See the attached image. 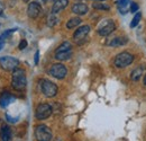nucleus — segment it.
<instances>
[{
    "label": "nucleus",
    "mask_w": 146,
    "mask_h": 141,
    "mask_svg": "<svg viewBox=\"0 0 146 141\" xmlns=\"http://www.w3.org/2000/svg\"><path fill=\"white\" fill-rule=\"evenodd\" d=\"M27 84V79H26V75L25 71L23 69H16L13 71V77H11V85L15 89H20L25 88Z\"/></svg>",
    "instance_id": "nucleus-1"
},
{
    "label": "nucleus",
    "mask_w": 146,
    "mask_h": 141,
    "mask_svg": "<svg viewBox=\"0 0 146 141\" xmlns=\"http://www.w3.org/2000/svg\"><path fill=\"white\" fill-rule=\"evenodd\" d=\"M134 61V55L129 52H121L116 55L115 60H113V64L117 68H126L128 66H130Z\"/></svg>",
    "instance_id": "nucleus-2"
},
{
    "label": "nucleus",
    "mask_w": 146,
    "mask_h": 141,
    "mask_svg": "<svg viewBox=\"0 0 146 141\" xmlns=\"http://www.w3.org/2000/svg\"><path fill=\"white\" fill-rule=\"evenodd\" d=\"M35 138L37 141H51L53 138V133L47 125L39 124L35 129Z\"/></svg>",
    "instance_id": "nucleus-3"
},
{
    "label": "nucleus",
    "mask_w": 146,
    "mask_h": 141,
    "mask_svg": "<svg viewBox=\"0 0 146 141\" xmlns=\"http://www.w3.org/2000/svg\"><path fill=\"white\" fill-rule=\"evenodd\" d=\"M18 59L14 56H2L0 58V67L6 71H14L18 68Z\"/></svg>",
    "instance_id": "nucleus-4"
},
{
    "label": "nucleus",
    "mask_w": 146,
    "mask_h": 141,
    "mask_svg": "<svg viewBox=\"0 0 146 141\" xmlns=\"http://www.w3.org/2000/svg\"><path fill=\"white\" fill-rule=\"evenodd\" d=\"M40 89H42V93L46 97H54L57 94V90H58L57 86L50 80H43L40 84Z\"/></svg>",
    "instance_id": "nucleus-5"
},
{
    "label": "nucleus",
    "mask_w": 146,
    "mask_h": 141,
    "mask_svg": "<svg viewBox=\"0 0 146 141\" xmlns=\"http://www.w3.org/2000/svg\"><path fill=\"white\" fill-rule=\"evenodd\" d=\"M116 30V24L113 20L111 19H107V20H104L99 27H98V33L101 36H108L110 35L113 31Z\"/></svg>",
    "instance_id": "nucleus-6"
},
{
    "label": "nucleus",
    "mask_w": 146,
    "mask_h": 141,
    "mask_svg": "<svg viewBox=\"0 0 146 141\" xmlns=\"http://www.w3.org/2000/svg\"><path fill=\"white\" fill-rule=\"evenodd\" d=\"M52 115V106L47 103H43L39 104L36 108V113L35 116L38 120H46L47 117H50Z\"/></svg>",
    "instance_id": "nucleus-7"
},
{
    "label": "nucleus",
    "mask_w": 146,
    "mask_h": 141,
    "mask_svg": "<svg viewBox=\"0 0 146 141\" xmlns=\"http://www.w3.org/2000/svg\"><path fill=\"white\" fill-rule=\"evenodd\" d=\"M50 75L56 79H63L68 75V69L62 63H55L50 69Z\"/></svg>",
    "instance_id": "nucleus-8"
},
{
    "label": "nucleus",
    "mask_w": 146,
    "mask_h": 141,
    "mask_svg": "<svg viewBox=\"0 0 146 141\" xmlns=\"http://www.w3.org/2000/svg\"><path fill=\"white\" fill-rule=\"evenodd\" d=\"M89 32H90V26H89V25L81 26V27H79V28L74 32L73 38H74V41L80 42L81 40H84V38H86V36L89 34Z\"/></svg>",
    "instance_id": "nucleus-9"
},
{
    "label": "nucleus",
    "mask_w": 146,
    "mask_h": 141,
    "mask_svg": "<svg viewBox=\"0 0 146 141\" xmlns=\"http://www.w3.org/2000/svg\"><path fill=\"white\" fill-rule=\"evenodd\" d=\"M40 5L38 2H31L28 5V8H27V15L29 18H36L39 14H40Z\"/></svg>",
    "instance_id": "nucleus-10"
},
{
    "label": "nucleus",
    "mask_w": 146,
    "mask_h": 141,
    "mask_svg": "<svg viewBox=\"0 0 146 141\" xmlns=\"http://www.w3.org/2000/svg\"><path fill=\"white\" fill-rule=\"evenodd\" d=\"M127 42H128V38L126 37V36H116V37H113V38L109 40V41L107 42V44H108L109 46L118 48V46H123V45H125Z\"/></svg>",
    "instance_id": "nucleus-11"
},
{
    "label": "nucleus",
    "mask_w": 146,
    "mask_h": 141,
    "mask_svg": "<svg viewBox=\"0 0 146 141\" xmlns=\"http://www.w3.org/2000/svg\"><path fill=\"white\" fill-rule=\"evenodd\" d=\"M14 101H15V97H14L11 94L7 93V91H5V93H2V94L0 95V106H1L2 108L7 107L10 103H13Z\"/></svg>",
    "instance_id": "nucleus-12"
},
{
    "label": "nucleus",
    "mask_w": 146,
    "mask_h": 141,
    "mask_svg": "<svg viewBox=\"0 0 146 141\" xmlns=\"http://www.w3.org/2000/svg\"><path fill=\"white\" fill-rule=\"evenodd\" d=\"M68 5H69V0H55L54 5L52 7V13L56 14V13L63 10Z\"/></svg>",
    "instance_id": "nucleus-13"
},
{
    "label": "nucleus",
    "mask_w": 146,
    "mask_h": 141,
    "mask_svg": "<svg viewBox=\"0 0 146 141\" xmlns=\"http://www.w3.org/2000/svg\"><path fill=\"white\" fill-rule=\"evenodd\" d=\"M72 11L76 15H84L88 13V6L84 3H75L72 7Z\"/></svg>",
    "instance_id": "nucleus-14"
},
{
    "label": "nucleus",
    "mask_w": 146,
    "mask_h": 141,
    "mask_svg": "<svg viewBox=\"0 0 146 141\" xmlns=\"http://www.w3.org/2000/svg\"><path fill=\"white\" fill-rule=\"evenodd\" d=\"M0 137L2 141H9L11 139V130L8 125H2L1 130H0Z\"/></svg>",
    "instance_id": "nucleus-15"
},
{
    "label": "nucleus",
    "mask_w": 146,
    "mask_h": 141,
    "mask_svg": "<svg viewBox=\"0 0 146 141\" xmlns=\"http://www.w3.org/2000/svg\"><path fill=\"white\" fill-rule=\"evenodd\" d=\"M72 54V50L70 51H61V52H55V59L58 61H65L69 60L71 58Z\"/></svg>",
    "instance_id": "nucleus-16"
},
{
    "label": "nucleus",
    "mask_w": 146,
    "mask_h": 141,
    "mask_svg": "<svg viewBox=\"0 0 146 141\" xmlns=\"http://www.w3.org/2000/svg\"><path fill=\"white\" fill-rule=\"evenodd\" d=\"M143 68L142 67H137V68H135L134 70L131 71V73H130V78H131V80L133 81H138L139 79H141V77L143 76Z\"/></svg>",
    "instance_id": "nucleus-17"
},
{
    "label": "nucleus",
    "mask_w": 146,
    "mask_h": 141,
    "mask_svg": "<svg viewBox=\"0 0 146 141\" xmlns=\"http://www.w3.org/2000/svg\"><path fill=\"white\" fill-rule=\"evenodd\" d=\"M81 24V18L79 17H72L69 19V21L66 23V28H69V30H72L74 27H76V26H79Z\"/></svg>",
    "instance_id": "nucleus-18"
},
{
    "label": "nucleus",
    "mask_w": 146,
    "mask_h": 141,
    "mask_svg": "<svg viewBox=\"0 0 146 141\" xmlns=\"http://www.w3.org/2000/svg\"><path fill=\"white\" fill-rule=\"evenodd\" d=\"M117 3H118V7H119L120 13L126 14V11H127L126 8H127V5L129 3V0H118Z\"/></svg>",
    "instance_id": "nucleus-19"
},
{
    "label": "nucleus",
    "mask_w": 146,
    "mask_h": 141,
    "mask_svg": "<svg viewBox=\"0 0 146 141\" xmlns=\"http://www.w3.org/2000/svg\"><path fill=\"white\" fill-rule=\"evenodd\" d=\"M57 23H58V19H57V17L55 16V14L52 13V14L48 16V19H47V25H48L50 27H53V26H55Z\"/></svg>",
    "instance_id": "nucleus-20"
},
{
    "label": "nucleus",
    "mask_w": 146,
    "mask_h": 141,
    "mask_svg": "<svg viewBox=\"0 0 146 141\" xmlns=\"http://www.w3.org/2000/svg\"><path fill=\"white\" fill-rule=\"evenodd\" d=\"M141 18H142V14H141V13H137V14L134 16L133 20H131V23H130V27H131V28L136 27V26L138 25V23L141 21Z\"/></svg>",
    "instance_id": "nucleus-21"
},
{
    "label": "nucleus",
    "mask_w": 146,
    "mask_h": 141,
    "mask_svg": "<svg viewBox=\"0 0 146 141\" xmlns=\"http://www.w3.org/2000/svg\"><path fill=\"white\" fill-rule=\"evenodd\" d=\"M93 8L94 9H99V10H109L110 7L106 3H101V2H94L93 3Z\"/></svg>",
    "instance_id": "nucleus-22"
},
{
    "label": "nucleus",
    "mask_w": 146,
    "mask_h": 141,
    "mask_svg": "<svg viewBox=\"0 0 146 141\" xmlns=\"http://www.w3.org/2000/svg\"><path fill=\"white\" fill-rule=\"evenodd\" d=\"M129 10H130L131 13H136V11L138 10V5H137L136 2H131L130 6H129Z\"/></svg>",
    "instance_id": "nucleus-23"
},
{
    "label": "nucleus",
    "mask_w": 146,
    "mask_h": 141,
    "mask_svg": "<svg viewBox=\"0 0 146 141\" xmlns=\"http://www.w3.org/2000/svg\"><path fill=\"white\" fill-rule=\"evenodd\" d=\"M26 46H27V41H26V40H21L20 43H19V46H18L19 50H24Z\"/></svg>",
    "instance_id": "nucleus-24"
},
{
    "label": "nucleus",
    "mask_w": 146,
    "mask_h": 141,
    "mask_svg": "<svg viewBox=\"0 0 146 141\" xmlns=\"http://www.w3.org/2000/svg\"><path fill=\"white\" fill-rule=\"evenodd\" d=\"M15 31H16V30H9V31H6V32H5L1 36H2L3 38H6V37H8L9 34H11V33H13V32H15Z\"/></svg>",
    "instance_id": "nucleus-25"
},
{
    "label": "nucleus",
    "mask_w": 146,
    "mask_h": 141,
    "mask_svg": "<svg viewBox=\"0 0 146 141\" xmlns=\"http://www.w3.org/2000/svg\"><path fill=\"white\" fill-rule=\"evenodd\" d=\"M38 56H39V51H36L35 53V63H38Z\"/></svg>",
    "instance_id": "nucleus-26"
},
{
    "label": "nucleus",
    "mask_w": 146,
    "mask_h": 141,
    "mask_svg": "<svg viewBox=\"0 0 146 141\" xmlns=\"http://www.w3.org/2000/svg\"><path fill=\"white\" fill-rule=\"evenodd\" d=\"M3 40H5V38H3L2 36H0V50H1L2 46H3Z\"/></svg>",
    "instance_id": "nucleus-27"
},
{
    "label": "nucleus",
    "mask_w": 146,
    "mask_h": 141,
    "mask_svg": "<svg viewBox=\"0 0 146 141\" xmlns=\"http://www.w3.org/2000/svg\"><path fill=\"white\" fill-rule=\"evenodd\" d=\"M2 15V8H1V6H0V16Z\"/></svg>",
    "instance_id": "nucleus-28"
},
{
    "label": "nucleus",
    "mask_w": 146,
    "mask_h": 141,
    "mask_svg": "<svg viewBox=\"0 0 146 141\" xmlns=\"http://www.w3.org/2000/svg\"><path fill=\"white\" fill-rule=\"evenodd\" d=\"M144 85L146 86V75H145V77H144Z\"/></svg>",
    "instance_id": "nucleus-29"
},
{
    "label": "nucleus",
    "mask_w": 146,
    "mask_h": 141,
    "mask_svg": "<svg viewBox=\"0 0 146 141\" xmlns=\"http://www.w3.org/2000/svg\"><path fill=\"white\" fill-rule=\"evenodd\" d=\"M47 1H54V0H46V2H47Z\"/></svg>",
    "instance_id": "nucleus-30"
},
{
    "label": "nucleus",
    "mask_w": 146,
    "mask_h": 141,
    "mask_svg": "<svg viewBox=\"0 0 146 141\" xmlns=\"http://www.w3.org/2000/svg\"><path fill=\"white\" fill-rule=\"evenodd\" d=\"M24 1H25V2H28V1H29V0H24Z\"/></svg>",
    "instance_id": "nucleus-31"
},
{
    "label": "nucleus",
    "mask_w": 146,
    "mask_h": 141,
    "mask_svg": "<svg viewBox=\"0 0 146 141\" xmlns=\"http://www.w3.org/2000/svg\"><path fill=\"white\" fill-rule=\"evenodd\" d=\"M42 1H44V2H46V0H42Z\"/></svg>",
    "instance_id": "nucleus-32"
},
{
    "label": "nucleus",
    "mask_w": 146,
    "mask_h": 141,
    "mask_svg": "<svg viewBox=\"0 0 146 141\" xmlns=\"http://www.w3.org/2000/svg\"><path fill=\"white\" fill-rule=\"evenodd\" d=\"M97 1H104V0H97Z\"/></svg>",
    "instance_id": "nucleus-33"
}]
</instances>
